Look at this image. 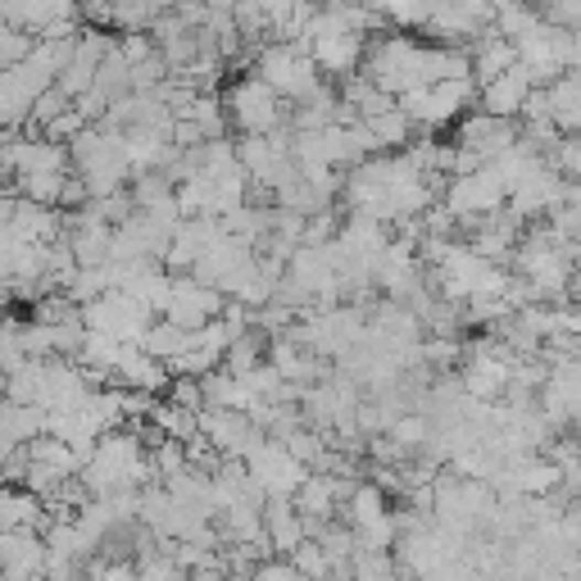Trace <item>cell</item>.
Masks as SVG:
<instances>
[{"instance_id":"cell-11","label":"cell","mask_w":581,"mask_h":581,"mask_svg":"<svg viewBox=\"0 0 581 581\" xmlns=\"http://www.w3.org/2000/svg\"><path fill=\"white\" fill-rule=\"evenodd\" d=\"M491 10H509V6H527V0H486Z\"/></svg>"},{"instance_id":"cell-3","label":"cell","mask_w":581,"mask_h":581,"mask_svg":"<svg viewBox=\"0 0 581 581\" xmlns=\"http://www.w3.org/2000/svg\"><path fill=\"white\" fill-rule=\"evenodd\" d=\"M309 60H314L319 73H336V77H351L364 60V36L355 32H341V36H319L309 42Z\"/></svg>"},{"instance_id":"cell-12","label":"cell","mask_w":581,"mask_h":581,"mask_svg":"<svg viewBox=\"0 0 581 581\" xmlns=\"http://www.w3.org/2000/svg\"><path fill=\"white\" fill-rule=\"evenodd\" d=\"M6 177H10V173H6V169H0V191H6Z\"/></svg>"},{"instance_id":"cell-8","label":"cell","mask_w":581,"mask_h":581,"mask_svg":"<svg viewBox=\"0 0 581 581\" xmlns=\"http://www.w3.org/2000/svg\"><path fill=\"white\" fill-rule=\"evenodd\" d=\"M73 109V100L60 92V87H46L42 96H32V105H28V119L36 123V128H46V123H55L60 114H68Z\"/></svg>"},{"instance_id":"cell-5","label":"cell","mask_w":581,"mask_h":581,"mask_svg":"<svg viewBox=\"0 0 581 581\" xmlns=\"http://www.w3.org/2000/svg\"><path fill=\"white\" fill-rule=\"evenodd\" d=\"M160 14H169V10H160L154 0H109V10H105V32L114 28V32H150V23L160 19Z\"/></svg>"},{"instance_id":"cell-7","label":"cell","mask_w":581,"mask_h":581,"mask_svg":"<svg viewBox=\"0 0 581 581\" xmlns=\"http://www.w3.org/2000/svg\"><path fill=\"white\" fill-rule=\"evenodd\" d=\"M540 23V14L531 10V6H509V10H495V19H491V28L505 36V42H523V36L531 32Z\"/></svg>"},{"instance_id":"cell-4","label":"cell","mask_w":581,"mask_h":581,"mask_svg":"<svg viewBox=\"0 0 581 581\" xmlns=\"http://www.w3.org/2000/svg\"><path fill=\"white\" fill-rule=\"evenodd\" d=\"M191 345H196V341H191V332H182V327H173V323L164 319V323H150V327L141 332L137 351H141V355H150V359H160V364H169V359L186 355Z\"/></svg>"},{"instance_id":"cell-2","label":"cell","mask_w":581,"mask_h":581,"mask_svg":"<svg viewBox=\"0 0 581 581\" xmlns=\"http://www.w3.org/2000/svg\"><path fill=\"white\" fill-rule=\"evenodd\" d=\"M527 92H531L527 68H523V64H514L509 73H499L495 83L477 87V105H482V114H491V119H518V109H523Z\"/></svg>"},{"instance_id":"cell-10","label":"cell","mask_w":581,"mask_h":581,"mask_svg":"<svg viewBox=\"0 0 581 581\" xmlns=\"http://www.w3.org/2000/svg\"><path fill=\"white\" fill-rule=\"evenodd\" d=\"M255 6L263 10V19H268V32H278V23L291 14V6H295V0H255Z\"/></svg>"},{"instance_id":"cell-1","label":"cell","mask_w":581,"mask_h":581,"mask_svg":"<svg viewBox=\"0 0 581 581\" xmlns=\"http://www.w3.org/2000/svg\"><path fill=\"white\" fill-rule=\"evenodd\" d=\"M223 109L232 114V123L246 137H268L278 123H287V100H278L259 77H241V83L223 96Z\"/></svg>"},{"instance_id":"cell-9","label":"cell","mask_w":581,"mask_h":581,"mask_svg":"<svg viewBox=\"0 0 581 581\" xmlns=\"http://www.w3.org/2000/svg\"><path fill=\"white\" fill-rule=\"evenodd\" d=\"M114 46H119V55L128 64H141L154 55V42H150V32H123V36H114Z\"/></svg>"},{"instance_id":"cell-6","label":"cell","mask_w":581,"mask_h":581,"mask_svg":"<svg viewBox=\"0 0 581 581\" xmlns=\"http://www.w3.org/2000/svg\"><path fill=\"white\" fill-rule=\"evenodd\" d=\"M368 132H373V141H377L381 150L409 146V141H413V123L405 119L400 109H386V114H377V119H368Z\"/></svg>"}]
</instances>
